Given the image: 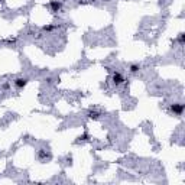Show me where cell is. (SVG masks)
<instances>
[{
	"mask_svg": "<svg viewBox=\"0 0 185 185\" xmlns=\"http://www.w3.org/2000/svg\"><path fill=\"white\" fill-rule=\"evenodd\" d=\"M104 1H110V0H104Z\"/></svg>",
	"mask_w": 185,
	"mask_h": 185,
	"instance_id": "obj_13",
	"label": "cell"
},
{
	"mask_svg": "<svg viewBox=\"0 0 185 185\" xmlns=\"http://www.w3.org/2000/svg\"><path fill=\"white\" fill-rule=\"evenodd\" d=\"M87 116L90 119H93V120H97V119H100L101 113L97 111V110H88V111H87Z\"/></svg>",
	"mask_w": 185,
	"mask_h": 185,
	"instance_id": "obj_5",
	"label": "cell"
},
{
	"mask_svg": "<svg viewBox=\"0 0 185 185\" xmlns=\"http://www.w3.org/2000/svg\"><path fill=\"white\" fill-rule=\"evenodd\" d=\"M55 29V25H45L42 28V32H52Z\"/></svg>",
	"mask_w": 185,
	"mask_h": 185,
	"instance_id": "obj_9",
	"label": "cell"
},
{
	"mask_svg": "<svg viewBox=\"0 0 185 185\" xmlns=\"http://www.w3.org/2000/svg\"><path fill=\"white\" fill-rule=\"evenodd\" d=\"M45 81H46V83H48V84H51V83H52V78H51V77H48V78H46V80H45Z\"/></svg>",
	"mask_w": 185,
	"mask_h": 185,
	"instance_id": "obj_12",
	"label": "cell"
},
{
	"mask_svg": "<svg viewBox=\"0 0 185 185\" xmlns=\"http://www.w3.org/2000/svg\"><path fill=\"white\" fill-rule=\"evenodd\" d=\"M49 7L52 12H59L61 7H62V1H58V0H51L49 1Z\"/></svg>",
	"mask_w": 185,
	"mask_h": 185,
	"instance_id": "obj_4",
	"label": "cell"
},
{
	"mask_svg": "<svg viewBox=\"0 0 185 185\" xmlns=\"http://www.w3.org/2000/svg\"><path fill=\"white\" fill-rule=\"evenodd\" d=\"M0 3H3V0H0Z\"/></svg>",
	"mask_w": 185,
	"mask_h": 185,
	"instance_id": "obj_14",
	"label": "cell"
},
{
	"mask_svg": "<svg viewBox=\"0 0 185 185\" xmlns=\"http://www.w3.org/2000/svg\"><path fill=\"white\" fill-rule=\"evenodd\" d=\"M9 88H10V84H9V83H4V84H3V90H9Z\"/></svg>",
	"mask_w": 185,
	"mask_h": 185,
	"instance_id": "obj_11",
	"label": "cell"
},
{
	"mask_svg": "<svg viewBox=\"0 0 185 185\" xmlns=\"http://www.w3.org/2000/svg\"><path fill=\"white\" fill-rule=\"evenodd\" d=\"M88 133H84V135H81V136H78L77 137V142H84V140H88Z\"/></svg>",
	"mask_w": 185,
	"mask_h": 185,
	"instance_id": "obj_10",
	"label": "cell"
},
{
	"mask_svg": "<svg viewBox=\"0 0 185 185\" xmlns=\"http://www.w3.org/2000/svg\"><path fill=\"white\" fill-rule=\"evenodd\" d=\"M46 158H49V153L45 151V149H39V151H38V159H41V161H45Z\"/></svg>",
	"mask_w": 185,
	"mask_h": 185,
	"instance_id": "obj_7",
	"label": "cell"
},
{
	"mask_svg": "<svg viewBox=\"0 0 185 185\" xmlns=\"http://www.w3.org/2000/svg\"><path fill=\"white\" fill-rule=\"evenodd\" d=\"M111 80H113V84L114 85H120L126 81L124 77H123V74L119 72V71H113V72H111Z\"/></svg>",
	"mask_w": 185,
	"mask_h": 185,
	"instance_id": "obj_2",
	"label": "cell"
},
{
	"mask_svg": "<svg viewBox=\"0 0 185 185\" xmlns=\"http://www.w3.org/2000/svg\"><path fill=\"white\" fill-rule=\"evenodd\" d=\"M184 109H185V106L182 103H175V104H171V106H169V113L174 114V116H182Z\"/></svg>",
	"mask_w": 185,
	"mask_h": 185,
	"instance_id": "obj_1",
	"label": "cell"
},
{
	"mask_svg": "<svg viewBox=\"0 0 185 185\" xmlns=\"http://www.w3.org/2000/svg\"><path fill=\"white\" fill-rule=\"evenodd\" d=\"M129 71H130L132 74H137V72L140 71V64H137V62L130 64V65H129Z\"/></svg>",
	"mask_w": 185,
	"mask_h": 185,
	"instance_id": "obj_6",
	"label": "cell"
},
{
	"mask_svg": "<svg viewBox=\"0 0 185 185\" xmlns=\"http://www.w3.org/2000/svg\"><path fill=\"white\" fill-rule=\"evenodd\" d=\"M28 83H29V80H28L26 77H19V78H16V80L13 81V84H15V87H16L17 90H23V88L28 85Z\"/></svg>",
	"mask_w": 185,
	"mask_h": 185,
	"instance_id": "obj_3",
	"label": "cell"
},
{
	"mask_svg": "<svg viewBox=\"0 0 185 185\" xmlns=\"http://www.w3.org/2000/svg\"><path fill=\"white\" fill-rule=\"evenodd\" d=\"M176 41H178V44H179V45H184V44H185V34H184V32H181V34L178 35Z\"/></svg>",
	"mask_w": 185,
	"mask_h": 185,
	"instance_id": "obj_8",
	"label": "cell"
}]
</instances>
